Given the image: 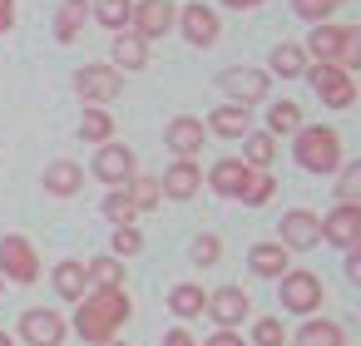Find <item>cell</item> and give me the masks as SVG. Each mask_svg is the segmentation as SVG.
I'll use <instances>...</instances> for the list:
<instances>
[{
	"mask_svg": "<svg viewBox=\"0 0 361 346\" xmlns=\"http://www.w3.org/2000/svg\"><path fill=\"white\" fill-rule=\"evenodd\" d=\"M0 346H11V336H6V331H0Z\"/></svg>",
	"mask_w": 361,
	"mask_h": 346,
	"instance_id": "obj_46",
	"label": "cell"
},
{
	"mask_svg": "<svg viewBox=\"0 0 361 346\" xmlns=\"http://www.w3.org/2000/svg\"><path fill=\"white\" fill-rule=\"evenodd\" d=\"M282 336H287V331H282L277 316H262V321L252 326V341H257V346H282Z\"/></svg>",
	"mask_w": 361,
	"mask_h": 346,
	"instance_id": "obj_38",
	"label": "cell"
},
{
	"mask_svg": "<svg viewBox=\"0 0 361 346\" xmlns=\"http://www.w3.org/2000/svg\"><path fill=\"white\" fill-rule=\"evenodd\" d=\"M75 89H80L90 104H109V99H119L124 80H119L114 65H85V70L75 75Z\"/></svg>",
	"mask_w": 361,
	"mask_h": 346,
	"instance_id": "obj_5",
	"label": "cell"
},
{
	"mask_svg": "<svg viewBox=\"0 0 361 346\" xmlns=\"http://www.w3.org/2000/svg\"><path fill=\"white\" fill-rule=\"evenodd\" d=\"M85 282H99V292H109V287L124 282V262H119V257H94V262L85 267Z\"/></svg>",
	"mask_w": 361,
	"mask_h": 346,
	"instance_id": "obj_29",
	"label": "cell"
},
{
	"mask_svg": "<svg viewBox=\"0 0 361 346\" xmlns=\"http://www.w3.org/2000/svg\"><path fill=\"white\" fill-rule=\"evenodd\" d=\"M203 346H247V341H243L238 331H213V336H208Z\"/></svg>",
	"mask_w": 361,
	"mask_h": 346,
	"instance_id": "obj_41",
	"label": "cell"
},
{
	"mask_svg": "<svg viewBox=\"0 0 361 346\" xmlns=\"http://www.w3.org/2000/svg\"><path fill=\"white\" fill-rule=\"evenodd\" d=\"M292 6H297V16H302V20H317V25H326V16L336 11L331 0H292Z\"/></svg>",
	"mask_w": 361,
	"mask_h": 346,
	"instance_id": "obj_39",
	"label": "cell"
},
{
	"mask_svg": "<svg viewBox=\"0 0 361 346\" xmlns=\"http://www.w3.org/2000/svg\"><path fill=\"white\" fill-rule=\"evenodd\" d=\"M94 178H104L109 188H124V183L134 178V154H129L124 144H99V154H94Z\"/></svg>",
	"mask_w": 361,
	"mask_h": 346,
	"instance_id": "obj_8",
	"label": "cell"
},
{
	"mask_svg": "<svg viewBox=\"0 0 361 346\" xmlns=\"http://www.w3.org/2000/svg\"><path fill=\"white\" fill-rule=\"evenodd\" d=\"M208 129L223 134V139H247V134H252V114H247L243 104H223V109L208 114Z\"/></svg>",
	"mask_w": 361,
	"mask_h": 346,
	"instance_id": "obj_18",
	"label": "cell"
},
{
	"mask_svg": "<svg viewBox=\"0 0 361 346\" xmlns=\"http://www.w3.org/2000/svg\"><path fill=\"white\" fill-rule=\"evenodd\" d=\"M272 70H277L282 80L307 75V55H302V45H277V50H272Z\"/></svg>",
	"mask_w": 361,
	"mask_h": 346,
	"instance_id": "obj_30",
	"label": "cell"
},
{
	"mask_svg": "<svg viewBox=\"0 0 361 346\" xmlns=\"http://www.w3.org/2000/svg\"><path fill=\"white\" fill-rule=\"evenodd\" d=\"M114 65L119 70H144L149 65V45L139 35H114Z\"/></svg>",
	"mask_w": 361,
	"mask_h": 346,
	"instance_id": "obj_22",
	"label": "cell"
},
{
	"mask_svg": "<svg viewBox=\"0 0 361 346\" xmlns=\"http://www.w3.org/2000/svg\"><path fill=\"white\" fill-rule=\"evenodd\" d=\"M94 20L104 25V30H129V20H134V6H129V0H99V6H94Z\"/></svg>",
	"mask_w": 361,
	"mask_h": 346,
	"instance_id": "obj_26",
	"label": "cell"
},
{
	"mask_svg": "<svg viewBox=\"0 0 361 346\" xmlns=\"http://www.w3.org/2000/svg\"><path fill=\"white\" fill-rule=\"evenodd\" d=\"M164 346H198V341H193V336H188V331H183V326H173V331H169V336H164Z\"/></svg>",
	"mask_w": 361,
	"mask_h": 346,
	"instance_id": "obj_42",
	"label": "cell"
},
{
	"mask_svg": "<svg viewBox=\"0 0 361 346\" xmlns=\"http://www.w3.org/2000/svg\"><path fill=\"white\" fill-rule=\"evenodd\" d=\"M297 163L307 173H331L341 168V134L322 129V124H302L297 129Z\"/></svg>",
	"mask_w": 361,
	"mask_h": 346,
	"instance_id": "obj_2",
	"label": "cell"
},
{
	"mask_svg": "<svg viewBox=\"0 0 361 346\" xmlns=\"http://www.w3.org/2000/svg\"><path fill=\"white\" fill-rule=\"evenodd\" d=\"M173 20H178V11L169 6V0H144V6H134V35L149 45V40H159V35H169L173 30Z\"/></svg>",
	"mask_w": 361,
	"mask_h": 346,
	"instance_id": "obj_6",
	"label": "cell"
},
{
	"mask_svg": "<svg viewBox=\"0 0 361 346\" xmlns=\"http://www.w3.org/2000/svg\"><path fill=\"white\" fill-rule=\"evenodd\" d=\"M203 311L218 321V331H233V326L247 316V297H243V287H218V292L203 302Z\"/></svg>",
	"mask_w": 361,
	"mask_h": 346,
	"instance_id": "obj_11",
	"label": "cell"
},
{
	"mask_svg": "<svg viewBox=\"0 0 361 346\" xmlns=\"http://www.w3.org/2000/svg\"><path fill=\"white\" fill-rule=\"evenodd\" d=\"M45 188H50V193H60V198H70V193H80V188H85V168H80V163H70V159H60V163H50V168H45Z\"/></svg>",
	"mask_w": 361,
	"mask_h": 346,
	"instance_id": "obj_20",
	"label": "cell"
},
{
	"mask_svg": "<svg viewBox=\"0 0 361 346\" xmlns=\"http://www.w3.org/2000/svg\"><path fill=\"white\" fill-rule=\"evenodd\" d=\"M317 242H322V218H317V213L297 208V213H287V218H282V247L307 252V247H317Z\"/></svg>",
	"mask_w": 361,
	"mask_h": 346,
	"instance_id": "obj_10",
	"label": "cell"
},
{
	"mask_svg": "<svg viewBox=\"0 0 361 346\" xmlns=\"http://www.w3.org/2000/svg\"><path fill=\"white\" fill-rule=\"evenodd\" d=\"M85 16H90V11H85V0H65V6H60V25H55V35H60V40H75L80 25H85Z\"/></svg>",
	"mask_w": 361,
	"mask_h": 346,
	"instance_id": "obj_33",
	"label": "cell"
},
{
	"mask_svg": "<svg viewBox=\"0 0 361 346\" xmlns=\"http://www.w3.org/2000/svg\"><path fill=\"white\" fill-rule=\"evenodd\" d=\"M198 183H203V173H198V163H193V159H178V163L159 178V188H164L169 198H193V193H198Z\"/></svg>",
	"mask_w": 361,
	"mask_h": 346,
	"instance_id": "obj_19",
	"label": "cell"
},
{
	"mask_svg": "<svg viewBox=\"0 0 361 346\" xmlns=\"http://www.w3.org/2000/svg\"><path fill=\"white\" fill-rule=\"evenodd\" d=\"M144 247V237H139V228L129 223V228H114V257H134Z\"/></svg>",
	"mask_w": 361,
	"mask_h": 346,
	"instance_id": "obj_37",
	"label": "cell"
},
{
	"mask_svg": "<svg viewBox=\"0 0 361 346\" xmlns=\"http://www.w3.org/2000/svg\"><path fill=\"white\" fill-rule=\"evenodd\" d=\"M247 154H243V163L247 168H267L272 159H277V139L272 134H247V144H243Z\"/></svg>",
	"mask_w": 361,
	"mask_h": 346,
	"instance_id": "obj_31",
	"label": "cell"
},
{
	"mask_svg": "<svg viewBox=\"0 0 361 346\" xmlns=\"http://www.w3.org/2000/svg\"><path fill=\"white\" fill-rule=\"evenodd\" d=\"M104 346H124V341H104Z\"/></svg>",
	"mask_w": 361,
	"mask_h": 346,
	"instance_id": "obj_47",
	"label": "cell"
},
{
	"mask_svg": "<svg viewBox=\"0 0 361 346\" xmlns=\"http://www.w3.org/2000/svg\"><path fill=\"white\" fill-rule=\"evenodd\" d=\"M104 218H109L114 228H129V223H134V203H129L124 188H114V193L104 198Z\"/></svg>",
	"mask_w": 361,
	"mask_h": 346,
	"instance_id": "obj_35",
	"label": "cell"
},
{
	"mask_svg": "<svg viewBox=\"0 0 361 346\" xmlns=\"http://www.w3.org/2000/svg\"><path fill=\"white\" fill-rule=\"evenodd\" d=\"M11 20H16V0H0V35L11 30Z\"/></svg>",
	"mask_w": 361,
	"mask_h": 346,
	"instance_id": "obj_43",
	"label": "cell"
},
{
	"mask_svg": "<svg viewBox=\"0 0 361 346\" xmlns=\"http://www.w3.org/2000/svg\"><path fill=\"white\" fill-rule=\"evenodd\" d=\"M124 193H129L134 213H149V208H159V198H164L159 178H129V183H124Z\"/></svg>",
	"mask_w": 361,
	"mask_h": 346,
	"instance_id": "obj_28",
	"label": "cell"
},
{
	"mask_svg": "<svg viewBox=\"0 0 361 346\" xmlns=\"http://www.w3.org/2000/svg\"><path fill=\"white\" fill-rule=\"evenodd\" d=\"M297 129H302V109L292 99H277L267 109V134H297Z\"/></svg>",
	"mask_w": 361,
	"mask_h": 346,
	"instance_id": "obj_27",
	"label": "cell"
},
{
	"mask_svg": "<svg viewBox=\"0 0 361 346\" xmlns=\"http://www.w3.org/2000/svg\"><path fill=\"white\" fill-rule=\"evenodd\" d=\"M80 134H85L90 144H109V139H114V119H109L104 109H85V119H80Z\"/></svg>",
	"mask_w": 361,
	"mask_h": 346,
	"instance_id": "obj_32",
	"label": "cell"
},
{
	"mask_svg": "<svg viewBox=\"0 0 361 346\" xmlns=\"http://www.w3.org/2000/svg\"><path fill=\"white\" fill-rule=\"evenodd\" d=\"M336 193H341V203H346V208H356V198H361V163H346V168H341Z\"/></svg>",
	"mask_w": 361,
	"mask_h": 346,
	"instance_id": "obj_36",
	"label": "cell"
},
{
	"mask_svg": "<svg viewBox=\"0 0 361 346\" xmlns=\"http://www.w3.org/2000/svg\"><path fill=\"white\" fill-rule=\"evenodd\" d=\"M233 11H252V6H262V0H228Z\"/></svg>",
	"mask_w": 361,
	"mask_h": 346,
	"instance_id": "obj_45",
	"label": "cell"
},
{
	"mask_svg": "<svg viewBox=\"0 0 361 346\" xmlns=\"http://www.w3.org/2000/svg\"><path fill=\"white\" fill-rule=\"evenodd\" d=\"M282 307L287 311H317L322 307V282L312 272H282Z\"/></svg>",
	"mask_w": 361,
	"mask_h": 346,
	"instance_id": "obj_9",
	"label": "cell"
},
{
	"mask_svg": "<svg viewBox=\"0 0 361 346\" xmlns=\"http://www.w3.org/2000/svg\"><path fill=\"white\" fill-rule=\"evenodd\" d=\"M247 178H252V168H247L243 159H218V163H213V173H208L213 193H223V198H238Z\"/></svg>",
	"mask_w": 361,
	"mask_h": 346,
	"instance_id": "obj_17",
	"label": "cell"
},
{
	"mask_svg": "<svg viewBox=\"0 0 361 346\" xmlns=\"http://www.w3.org/2000/svg\"><path fill=\"white\" fill-rule=\"evenodd\" d=\"M203 302H208V297H203V287H193V282H183V287L169 292V311L183 316V321H188V316H203Z\"/></svg>",
	"mask_w": 361,
	"mask_h": 346,
	"instance_id": "obj_23",
	"label": "cell"
},
{
	"mask_svg": "<svg viewBox=\"0 0 361 346\" xmlns=\"http://www.w3.org/2000/svg\"><path fill=\"white\" fill-rule=\"evenodd\" d=\"M272 188H277V183H272V178H267V173H262V168H252V178H247V183H243V193H238V198H243V203H247V208H262V203H267V198H272Z\"/></svg>",
	"mask_w": 361,
	"mask_h": 346,
	"instance_id": "obj_34",
	"label": "cell"
},
{
	"mask_svg": "<svg viewBox=\"0 0 361 346\" xmlns=\"http://www.w3.org/2000/svg\"><path fill=\"white\" fill-rule=\"evenodd\" d=\"M307 80H312V89H317V99L331 104V109H346V104L356 99V85H351V75H346L341 65H312Z\"/></svg>",
	"mask_w": 361,
	"mask_h": 346,
	"instance_id": "obj_3",
	"label": "cell"
},
{
	"mask_svg": "<svg viewBox=\"0 0 361 346\" xmlns=\"http://www.w3.org/2000/svg\"><path fill=\"white\" fill-rule=\"evenodd\" d=\"M247 267H252L257 277H282V272H287V247H282V242H257V247L247 252Z\"/></svg>",
	"mask_w": 361,
	"mask_h": 346,
	"instance_id": "obj_21",
	"label": "cell"
},
{
	"mask_svg": "<svg viewBox=\"0 0 361 346\" xmlns=\"http://www.w3.org/2000/svg\"><path fill=\"white\" fill-rule=\"evenodd\" d=\"M178 25H183V35H188L193 45H213V40H218V16L203 6V0H193V6L178 16Z\"/></svg>",
	"mask_w": 361,
	"mask_h": 346,
	"instance_id": "obj_16",
	"label": "cell"
},
{
	"mask_svg": "<svg viewBox=\"0 0 361 346\" xmlns=\"http://www.w3.org/2000/svg\"><path fill=\"white\" fill-rule=\"evenodd\" d=\"M20 336L30 346H60L65 341V316L60 311H45V307H30L20 316Z\"/></svg>",
	"mask_w": 361,
	"mask_h": 346,
	"instance_id": "obj_7",
	"label": "cell"
},
{
	"mask_svg": "<svg viewBox=\"0 0 361 346\" xmlns=\"http://www.w3.org/2000/svg\"><path fill=\"white\" fill-rule=\"evenodd\" d=\"M223 89L233 94V104H257V99H267V75H257V70H223Z\"/></svg>",
	"mask_w": 361,
	"mask_h": 346,
	"instance_id": "obj_13",
	"label": "cell"
},
{
	"mask_svg": "<svg viewBox=\"0 0 361 346\" xmlns=\"http://www.w3.org/2000/svg\"><path fill=\"white\" fill-rule=\"evenodd\" d=\"M346 277H351V282H361V252H356V247L346 252Z\"/></svg>",
	"mask_w": 361,
	"mask_h": 346,
	"instance_id": "obj_44",
	"label": "cell"
},
{
	"mask_svg": "<svg viewBox=\"0 0 361 346\" xmlns=\"http://www.w3.org/2000/svg\"><path fill=\"white\" fill-rule=\"evenodd\" d=\"M346 35H351V25H317L312 40H307V50L317 55V65H336L341 50H346Z\"/></svg>",
	"mask_w": 361,
	"mask_h": 346,
	"instance_id": "obj_15",
	"label": "cell"
},
{
	"mask_svg": "<svg viewBox=\"0 0 361 346\" xmlns=\"http://www.w3.org/2000/svg\"><path fill=\"white\" fill-rule=\"evenodd\" d=\"M129 321V297L124 287H109V292H94V297H80V311H75V331L94 346L114 341V331Z\"/></svg>",
	"mask_w": 361,
	"mask_h": 346,
	"instance_id": "obj_1",
	"label": "cell"
},
{
	"mask_svg": "<svg viewBox=\"0 0 361 346\" xmlns=\"http://www.w3.org/2000/svg\"><path fill=\"white\" fill-rule=\"evenodd\" d=\"M218 252H223V242H218L213 233H203V237L193 242V262H198V267H208V262H218Z\"/></svg>",
	"mask_w": 361,
	"mask_h": 346,
	"instance_id": "obj_40",
	"label": "cell"
},
{
	"mask_svg": "<svg viewBox=\"0 0 361 346\" xmlns=\"http://www.w3.org/2000/svg\"><path fill=\"white\" fill-rule=\"evenodd\" d=\"M164 139H169V149H173L178 159H193V154L203 149V119H193V114H178V119L164 129Z\"/></svg>",
	"mask_w": 361,
	"mask_h": 346,
	"instance_id": "obj_14",
	"label": "cell"
},
{
	"mask_svg": "<svg viewBox=\"0 0 361 346\" xmlns=\"http://www.w3.org/2000/svg\"><path fill=\"white\" fill-rule=\"evenodd\" d=\"M55 292L65 302H80L85 297V262H60L55 267Z\"/></svg>",
	"mask_w": 361,
	"mask_h": 346,
	"instance_id": "obj_25",
	"label": "cell"
},
{
	"mask_svg": "<svg viewBox=\"0 0 361 346\" xmlns=\"http://www.w3.org/2000/svg\"><path fill=\"white\" fill-rule=\"evenodd\" d=\"M322 237L351 252V247L361 242V208H346V203H341L336 213H326V218H322Z\"/></svg>",
	"mask_w": 361,
	"mask_h": 346,
	"instance_id": "obj_12",
	"label": "cell"
},
{
	"mask_svg": "<svg viewBox=\"0 0 361 346\" xmlns=\"http://www.w3.org/2000/svg\"><path fill=\"white\" fill-rule=\"evenodd\" d=\"M297 346H346V336H341V326L336 321H307L302 331H297Z\"/></svg>",
	"mask_w": 361,
	"mask_h": 346,
	"instance_id": "obj_24",
	"label": "cell"
},
{
	"mask_svg": "<svg viewBox=\"0 0 361 346\" xmlns=\"http://www.w3.org/2000/svg\"><path fill=\"white\" fill-rule=\"evenodd\" d=\"M0 272H6L11 282H35L40 277V257H35V247L25 242V237H0Z\"/></svg>",
	"mask_w": 361,
	"mask_h": 346,
	"instance_id": "obj_4",
	"label": "cell"
}]
</instances>
